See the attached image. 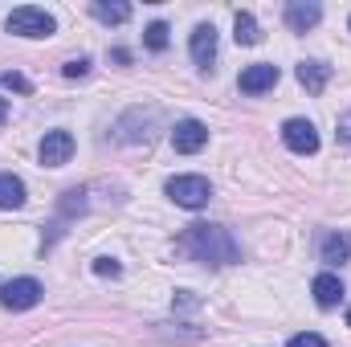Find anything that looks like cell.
<instances>
[{"label":"cell","instance_id":"17","mask_svg":"<svg viewBox=\"0 0 351 347\" xmlns=\"http://www.w3.org/2000/svg\"><path fill=\"white\" fill-rule=\"evenodd\" d=\"M168 33H172V29H168L164 21H152V25L143 29V45H147L152 53H164V49H168V41H172Z\"/></svg>","mask_w":351,"mask_h":347},{"label":"cell","instance_id":"14","mask_svg":"<svg viewBox=\"0 0 351 347\" xmlns=\"http://www.w3.org/2000/svg\"><path fill=\"white\" fill-rule=\"evenodd\" d=\"M90 12H94L102 25H127V21H131V4H119V0H94Z\"/></svg>","mask_w":351,"mask_h":347},{"label":"cell","instance_id":"11","mask_svg":"<svg viewBox=\"0 0 351 347\" xmlns=\"http://www.w3.org/2000/svg\"><path fill=\"white\" fill-rule=\"evenodd\" d=\"M311 294H315V302L323 307V311H331V307H339L343 302V282H339V274H319L315 282H311Z\"/></svg>","mask_w":351,"mask_h":347},{"label":"cell","instance_id":"9","mask_svg":"<svg viewBox=\"0 0 351 347\" xmlns=\"http://www.w3.org/2000/svg\"><path fill=\"white\" fill-rule=\"evenodd\" d=\"M188 49H192V62H196L200 70H208V66L217 62V29H213V25H196L192 37H188Z\"/></svg>","mask_w":351,"mask_h":347},{"label":"cell","instance_id":"18","mask_svg":"<svg viewBox=\"0 0 351 347\" xmlns=\"http://www.w3.org/2000/svg\"><path fill=\"white\" fill-rule=\"evenodd\" d=\"M94 274H98V278H119L123 265H119L114 258H94Z\"/></svg>","mask_w":351,"mask_h":347},{"label":"cell","instance_id":"8","mask_svg":"<svg viewBox=\"0 0 351 347\" xmlns=\"http://www.w3.org/2000/svg\"><path fill=\"white\" fill-rule=\"evenodd\" d=\"M278 66H269V62H258V66H245L241 70V78H237V86H241V94H265V90L278 86Z\"/></svg>","mask_w":351,"mask_h":347},{"label":"cell","instance_id":"15","mask_svg":"<svg viewBox=\"0 0 351 347\" xmlns=\"http://www.w3.org/2000/svg\"><path fill=\"white\" fill-rule=\"evenodd\" d=\"M21 204H25V180L0 172V208H21Z\"/></svg>","mask_w":351,"mask_h":347},{"label":"cell","instance_id":"12","mask_svg":"<svg viewBox=\"0 0 351 347\" xmlns=\"http://www.w3.org/2000/svg\"><path fill=\"white\" fill-rule=\"evenodd\" d=\"M298 86L306 90V94H323L327 82H331V66L327 62H298Z\"/></svg>","mask_w":351,"mask_h":347},{"label":"cell","instance_id":"25","mask_svg":"<svg viewBox=\"0 0 351 347\" xmlns=\"http://www.w3.org/2000/svg\"><path fill=\"white\" fill-rule=\"evenodd\" d=\"M348 327H351V311H348Z\"/></svg>","mask_w":351,"mask_h":347},{"label":"cell","instance_id":"23","mask_svg":"<svg viewBox=\"0 0 351 347\" xmlns=\"http://www.w3.org/2000/svg\"><path fill=\"white\" fill-rule=\"evenodd\" d=\"M176 307H196V298H192V290H180V294H176Z\"/></svg>","mask_w":351,"mask_h":347},{"label":"cell","instance_id":"6","mask_svg":"<svg viewBox=\"0 0 351 347\" xmlns=\"http://www.w3.org/2000/svg\"><path fill=\"white\" fill-rule=\"evenodd\" d=\"M204 143H208V127L200 119H180L172 127V147L180 156H196V152H204Z\"/></svg>","mask_w":351,"mask_h":347},{"label":"cell","instance_id":"21","mask_svg":"<svg viewBox=\"0 0 351 347\" xmlns=\"http://www.w3.org/2000/svg\"><path fill=\"white\" fill-rule=\"evenodd\" d=\"M0 82H4L8 90H21V94H29V90H33V82H29L25 74H12V70H8V74H0Z\"/></svg>","mask_w":351,"mask_h":347},{"label":"cell","instance_id":"7","mask_svg":"<svg viewBox=\"0 0 351 347\" xmlns=\"http://www.w3.org/2000/svg\"><path fill=\"white\" fill-rule=\"evenodd\" d=\"M37 156H41L45 168H62V164H70V156H74V135H70V131H45Z\"/></svg>","mask_w":351,"mask_h":347},{"label":"cell","instance_id":"4","mask_svg":"<svg viewBox=\"0 0 351 347\" xmlns=\"http://www.w3.org/2000/svg\"><path fill=\"white\" fill-rule=\"evenodd\" d=\"M41 282L37 278H12V282H4L0 286V307H8V311H29V307H37L41 302Z\"/></svg>","mask_w":351,"mask_h":347},{"label":"cell","instance_id":"5","mask_svg":"<svg viewBox=\"0 0 351 347\" xmlns=\"http://www.w3.org/2000/svg\"><path fill=\"white\" fill-rule=\"evenodd\" d=\"M282 143L294 152V156H315L319 152V131L311 119H286L282 123Z\"/></svg>","mask_w":351,"mask_h":347},{"label":"cell","instance_id":"1","mask_svg":"<svg viewBox=\"0 0 351 347\" xmlns=\"http://www.w3.org/2000/svg\"><path fill=\"white\" fill-rule=\"evenodd\" d=\"M176 250L200 265H233L241 261V246L225 225H188L176 237Z\"/></svg>","mask_w":351,"mask_h":347},{"label":"cell","instance_id":"3","mask_svg":"<svg viewBox=\"0 0 351 347\" xmlns=\"http://www.w3.org/2000/svg\"><path fill=\"white\" fill-rule=\"evenodd\" d=\"M168 196H172L180 208H204L208 200H213V184L204 180V176H172L168 180Z\"/></svg>","mask_w":351,"mask_h":347},{"label":"cell","instance_id":"20","mask_svg":"<svg viewBox=\"0 0 351 347\" xmlns=\"http://www.w3.org/2000/svg\"><path fill=\"white\" fill-rule=\"evenodd\" d=\"M286 347H327V339L315 335V331H302V335H290V344Z\"/></svg>","mask_w":351,"mask_h":347},{"label":"cell","instance_id":"24","mask_svg":"<svg viewBox=\"0 0 351 347\" xmlns=\"http://www.w3.org/2000/svg\"><path fill=\"white\" fill-rule=\"evenodd\" d=\"M4 119H8V98H0V127H4Z\"/></svg>","mask_w":351,"mask_h":347},{"label":"cell","instance_id":"19","mask_svg":"<svg viewBox=\"0 0 351 347\" xmlns=\"http://www.w3.org/2000/svg\"><path fill=\"white\" fill-rule=\"evenodd\" d=\"M62 74H66V78H86L90 74V58H74V62H66Z\"/></svg>","mask_w":351,"mask_h":347},{"label":"cell","instance_id":"22","mask_svg":"<svg viewBox=\"0 0 351 347\" xmlns=\"http://www.w3.org/2000/svg\"><path fill=\"white\" fill-rule=\"evenodd\" d=\"M339 139H343V143H351V110L339 119Z\"/></svg>","mask_w":351,"mask_h":347},{"label":"cell","instance_id":"2","mask_svg":"<svg viewBox=\"0 0 351 347\" xmlns=\"http://www.w3.org/2000/svg\"><path fill=\"white\" fill-rule=\"evenodd\" d=\"M4 29L16 33V37H53L58 33V21H53V12H45L37 4H21V8L8 12Z\"/></svg>","mask_w":351,"mask_h":347},{"label":"cell","instance_id":"16","mask_svg":"<svg viewBox=\"0 0 351 347\" xmlns=\"http://www.w3.org/2000/svg\"><path fill=\"white\" fill-rule=\"evenodd\" d=\"M233 41H237V45H258V41H262L254 12H237V16H233Z\"/></svg>","mask_w":351,"mask_h":347},{"label":"cell","instance_id":"10","mask_svg":"<svg viewBox=\"0 0 351 347\" xmlns=\"http://www.w3.org/2000/svg\"><path fill=\"white\" fill-rule=\"evenodd\" d=\"M323 21V8L315 4V0H290L286 4V25L294 29V33H306V29H315Z\"/></svg>","mask_w":351,"mask_h":347},{"label":"cell","instance_id":"13","mask_svg":"<svg viewBox=\"0 0 351 347\" xmlns=\"http://www.w3.org/2000/svg\"><path fill=\"white\" fill-rule=\"evenodd\" d=\"M319 258L327 265H343L351 261V233H327L323 246H319Z\"/></svg>","mask_w":351,"mask_h":347}]
</instances>
